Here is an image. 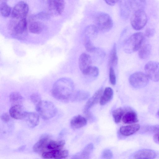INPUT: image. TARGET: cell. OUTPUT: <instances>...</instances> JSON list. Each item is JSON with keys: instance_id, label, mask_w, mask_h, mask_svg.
Here are the masks:
<instances>
[{"instance_id": "20", "label": "cell", "mask_w": 159, "mask_h": 159, "mask_svg": "<svg viewBox=\"0 0 159 159\" xmlns=\"http://www.w3.org/2000/svg\"><path fill=\"white\" fill-rule=\"evenodd\" d=\"M87 123L86 119L83 116L78 115L74 116L70 122L71 126L74 129H78L85 125Z\"/></svg>"}, {"instance_id": "39", "label": "cell", "mask_w": 159, "mask_h": 159, "mask_svg": "<svg viewBox=\"0 0 159 159\" xmlns=\"http://www.w3.org/2000/svg\"><path fill=\"white\" fill-rule=\"evenodd\" d=\"M155 33V30L154 29L148 28L145 30L144 34L148 38H151L154 35Z\"/></svg>"}, {"instance_id": "6", "label": "cell", "mask_w": 159, "mask_h": 159, "mask_svg": "<svg viewBox=\"0 0 159 159\" xmlns=\"http://www.w3.org/2000/svg\"><path fill=\"white\" fill-rule=\"evenodd\" d=\"M129 80V84L133 88L140 89L147 85L149 82V78L145 73L138 71L131 74Z\"/></svg>"}, {"instance_id": "41", "label": "cell", "mask_w": 159, "mask_h": 159, "mask_svg": "<svg viewBox=\"0 0 159 159\" xmlns=\"http://www.w3.org/2000/svg\"><path fill=\"white\" fill-rule=\"evenodd\" d=\"M120 0H104L105 2L108 5L113 6L115 5Z\"/></svg>"}, {"instance_id": "35", "label": "cell", "mask_w": 159, "mask_h": 159, "mask_svg": "<svg viewBox=\"0 0 159 159\" xmlns=\"http://www.w3.org/2000/svg\"><path fill=\"white\" fill-rule=\"evenodd\" d=\"M32 18L33 19L45 20L49 18V16L45 12H42L33 15Z\"/></svg>"}, {"instance_id": "25", "label": "cell", "mask_w": 159, "mask_h": 159, "mask_svg": "<svg viewBox=\"0 0 159 159\" xmlns=\"http://www.w3.org/2000/svg\"><path fill=\"white\" fill-rule=\"evenodd\" d=\"M118 61L116 47V44L115 43L113 46L109 55L108 63L109 68L112 67L114 68L117 65Z\"/></svg>"}, {"instance_id": "19", "label": "cell", "mask_w": 159, "mask_h": 159, "mask_svg": "<svg viewBox=\"0 0 159 159\" xmlns=\"http://www.w3.org/2000/svg\"><path fill=\"white\" fill-rule=\"evenodd\" d=\"M130 7L134 12L144 10L146 5V0H128Z\"/></svg>"}, {"instance_id": "37", "label": "cell", "mask_w": 159, "mask_h": 159, "mask_svg": "<svg viewBox=\"0 0 159 159\" xmlns=\"http://www.w3.org/2000/svg\"><path fill=\"white\" fill-rule=\"evenodd\" d=\"M30 98L31 102L35 106H36L41 101L40 94L37 93H34L32 94L30 96Z\"/></svg>"}, {"instance_id": "29", "label": "cell", "mask_w": 159, "mask_h": 159, "mask_svg": "<svg viewBox=\"0 0 159 159\" xmlns=\"http://www.w3.org/2000/svg\"><path fill=\"white\" fill-rule=\"evenodd\" d=\"M10 100L13 106L21 105L23 101V98L21 94L17 92H13L9 96Z\"/></svg>"}, {"instance_id": "18", "label": "cell", "mask_w": 159, "mask_h": 159, "mask_svg": "<svg viewBox=\"0 0 159 159\" xmlns=\"http://www.w3.org/2000/svg\"><path fill=\"white\" fill-rule=\"evenodd\" d=\"M23 119H24L28 125L31 128L37 126L39 122V116L34 112H26Z\"/></svg>"}, {"instance_id": "23", "label": "cell", "mask_w": 159, "mask_h": 159, "mask_svg": "<svg viewBox=\"0 0 159 159\" xmlns=\"http://www.w3.org/2000/svg\"><path fill=\"white\" fill-rule=\"evenodd\" d=\"M93 149V144L90 143L87 144L82 151L75 155L73 158L77 159H88Z\"/></svg>"}, {"instance_id": "17", "label": "cell", "mask_w": 159, "mask_h": 159, "mask_svg": "<svg viewBox=\"0 0 159 159\" xmlns=\"http://www.w3.org/2000/svg\"><path fill=\"white\" fill-rule=\"evenodd\" d=\"M140 127L139 124H132L121 127L120 129V134L125 136L133 134L139 130Z\"/></svg>"}, {"instance_id": "5", "label": "cell", "mask_w": 159, "mask_h": 159, "mask_svg": "<svg viewBox=\"0 0 159 159\" xmlns=\"http://www.w3.org/2000/svg\"><path fill=\"white\" fill-rule=\"evenodd\" d=\"M95 24L98 31L105 32L111 29L113 23L111 17L108 14L102 12L96 15L95 19Z\"/></svg>"}, {"instance_id": "10", "label": "cell", "mask_w": 159, "mask_h": 159, "mask_svg": "<svg viewBox=\"0 0 159 159\" xmlns=\"http://www.w3.org/2000/svg\"><path fill=\"white\" fill-rule=\"evenodd\" d=\"M27 26V21L25 18L20 19L15 24H12V25L10 26V28L13 35L20 38L25 36Z\"/></svg>"}, {"instance_id": "36", "label": "cell", "mask_w": 159, "mask_h": 159, "mask_svg": "<svg viewBox=\"0 0 159 159\" xmlns=\"http://www.w3.org/2000/svg\"><path fill=\"white\" fill-rule=\"evenodd\" d=\"M109 77L110 83L115 85L116 82V78L114 68L112 67L109 68Z\"/></svg>"}, {"instance_id": "24", "label": "cell", "mask_w": 159, "mask_h": 159, "mask_svg": "<svg viewBox=\"0 0 159 159\" xmlns=\"http://www.w3.org/2000/svg\"><path fill=\"white\" fill-rule=\"evenodd\" d=\"M152 47L150 44L145 43V42L138 50V55L139 57L142 59L148 58L150 56Z\"/></svg>"}, {"instance_id": "22", "label": "cell", "mask_w": 159, "mask_h": 159, "mask_svg": "<svg viewBox=\"0 0 159 159\" xmlns=\"http://www.w3.org/2000/svg\"><path fill=\"white\" fill-rule=\"evenodd\" d=\"M113 95L112 89L110 87L106 88L103 92L99 102L101 105H104L111 101Z\"/></svg>"}, {"instance_id": "2", "label": "cell", "mask_w": 159, "mask_h": 159, "mask_svg": "<svg viewBox=\"0 0 159 159\" xmlns=\"http://www.w3.org/2000/svg\"><path fill=\"white\" fill-rule=\"evenodd\" d=\"M65 143L64 140L54 141L45 136L42 137L34 144L33 150L34 152L42 154L45 152L63 149Z\"/></svg>"}, {"instance_id": "28", "label": "cell", "mask_w": 159, "mask_h": 159, "mask_svg": "<svg viewBox=\"0 0 159 159\" xmlns=\"http://www.w3.org/2000/svg\"><path fill=\"white\" fill-rule=\"evenodd\" d=\"M44 27L43 25L41 22L38 21H33L29 24V29L30 32L34 34L41 33Z\"/></svg>"}, {"instance_id": "3", "label": "cell", "mask_w": 159, "mask_h": 159, "mask_svg": "<svg viewBox=\"0 0 159 159\" xmlns=\"http://www.w3.org/2000/svg\"><path fill=\"white\" fill-rule=\"evenodd\" d=\"M145 34L141 32L132 34L124 43V51L126 53H131L138 50L145 42Z\"/></svg>"}, {"instance_id": "7", "label": "cell", "mask_w": 159, "mask_h": 159, "mask_svg": "<svg viewBox=\"0 0 159 159\" xmlns=\"http://www.w3.org/2000/svg\"><path fill=\"white\" fill-rule=\"evenodd\" d=\"M147 21V15L144 10L134 12L130 19L131 25L136 30L142 29L146 25Z\"/></svg>"}, {"instance_id": "26", "label": "cell", "mask_w": 159, "mask_h": 159, "mask_svg": "<svg viewBox=\"0 0 159 159\" xmlns=\"http://www.w3.org/2000/svg\"><path fill=\"white\" fill-rule=\"evenodd\" d=\"M98 30L95 25L88 26L84 29L83 32L84 37H86L93 39L97 36Z\"/></svg>"}, {"instance_id": "27", "label": "cell", "mask_w": 159, "mask_h": 159, "mask_svg": "<svg viewBox=\"0 0 159 159\" xmlns=\"http://www.w3.org/2000/svg\"><path fill=\"white\" fill-rule=\"evenodd\" d=\"M119 6L121 17L124 19L127 18L129 15L130 9L127 1L120 0Z\"/></svg>"}, {"instance_id": "15", "label": "cell", "mask_w": 159, "mask_h": 159, "mask_svg": "<svg viewBox=\"0 0 159 159\" xmlns=\"http://www.w3.org/2000/svg\"><path fill=\"white\" fill-rule=\"evenodd\" d=\"M103 92L102 88L98 90L89 99L84 106V111L87 113L89 109L100 100Z\"/></svg>"}, {"instance_id": "32", "label": "cell", "mask_w": 159, "mask_h": 159, "mask_svg": "<svg viewBox=\"0 0 159 159\" xmlns=\"http://www.w3.org/2000/svg\"><path fill=\"white\" fill-rule=\"evenodd\" d=\"M0 12L2 16L7 17L9 16L11 13V9L7 3L2 2L0 5Z\"/></svg>"}, {"instance_id": "13", "label": "cell", "mask_w": 159, "mask_h": 159, "mask_svg": "<svg viewBox=\"0 0 159 159\" xmlns=\"http://www.w3.org/2000/svg\"><path fill=\"white\" fill-rule=\"evenodd\" d=\"M67 150L63 149L44 152L41 154L42 157L46 159H64L68 155Z\"/></svg>"}, {"instance_id": "38", "label": "cell", "mask_w": 159, "mask_h": 159, "mask_svg": "<svg viewBox=\"0 0 159 159\" xmlns=\"http://www.w3.org/2000/svg\"><path fill=\"white\" fill-rule=\"evenodd\" d=\"M113 157V154L110 149H106L104 150L101 154V157L104 159H111Z\"/></svg>"}, {"instance_id": "4", "label": "cell", "mask_w": 159, "mask_h": 159, "mask_svg": "<svg viewBox=\"0 0 159 159\" xmlns=\"http://www.w3.org/2000/svg\"><path fill=\"white\" fill-rule=\"evenodd\" d=\"M36 110L44 120L52 118L55 116L57 111L56 107L52 102L46 100L41 101L36 106Z\"/></svg>"}, {"instance_id": "14", "label": "cell", "mask_w": 159, "mask_h": 159, "mask_svg": "<svg viewBox=\"0 0 159 159\" xmlns=\"http://www.w3.org/2000/svg\"><path fill=\"white\" fill-rule=\"evenodd\" d=\"M9 111L11 116L16 119H23L27 112L21 105L13 106L10 109Z\"/></svg>"}, {"instance_id": "11", "label": "cell", "mask_w": 159, "mask_h": 159, "mask_svg": "<svg viewBox=\"0 0 159 159\" xmlns=\"http://www.w3.org/2000/svg\"><path fill=\"white\" fill-rule=\"evenodd\" d=\"M79 66L83 74L86 75L92 66V60L90 56L87 53H82L79 58Z\"/></svg>"}, {"instance_id": "40", "label": "cell", "mask_w": 159, "mask_h": 159, "mask_svg": "<svg viewBox=\"0 0 159 159\" xmlns=\"http://www.w3.org/2000/svg\"><path fill=\"white\" fill-rule=\"evenodd\" d=\"M1 120L5 122H7L9 120V116L7 113H4L1 116Z\"/></svg>"}, {"instance_id": "12", "label": "cell", "mask_w": 159, "mask_h": 159, "mask_svg": "<svg viewBox=\"0 0 159 159\" xmlns=\"http://www.w3.org/2000/svg\"><path fill=\"white\" fill-rule=\"evenodd\" d=\"M65 7L64 0H49V9L53 15H61Z\"/></svg>"}, {"instance_id": "43", "label": "cell", "mask_w": 159, "mask_h": 159, "mask_svg": "<svg viewBox=\"0 0 159 159\" xmlns=\"http://www.w3.org/2000/svg\"><path fill=\"white\" fill-rule=\"evenodd\" d=\"M157 114L158 115V116H159V110L157 112Z\"/></svg>"}, {"instance_id": "21", "label": "cell", "mask_w": 159, "mask_h": 159, "mask_svg": "<svg viewBox=\"0 0 159 159\" xmlns=\"http://www.w3.org/2000/svg\"><path fill=\"white\" fill-rule=\"evenodd\" d=\"M122 120L123 123L126 124L135 123L138 121L137 114L133 111H129L125 113Z\"/></svg>"}, {"instance_id": "31", "label": "cell", "mask_w": 159, "mask_h": 159, "mask_svg": "<svg viewBox=\"0 0 159 159\" xmlns=\"http://www.w3.org/2000/svg\"><path fill=\"white\" fill-rule=\"evenodd\" d=\"M125 113L124 109L120 107L112 111V116L116 123L120 122Z\"/></svg>"}, {"instance_id": "42", "label": "cell", "mask_w": 159, "mask_h": 159, "mask_svg": "<svg viewBox=\"0 0 159 159\" xmlns=\"http://www.w3.org/2000/svg\"><path fill=\"white\" fill-rule=\"evenodd\" d=\"M155 137L156 138L157 141L159 142V134H157Z\"/></svg>"}, {"instance_id": "30", "label": "cell", "mask_w": 159, "mask_h": 159, "mask_svg": "<svg viewBox=\"0 0 159 159\" xmlns=\"http://www.w3.org/2000/svg\"><path fill=\"white\" fill-rule=\"evenodd\" d=\"M89 96V93L84 91H79L73 93L72 100L81 101L87 99Z\"/></svg>"}, {"instance_id": "8", "label": "cell", "mask_w": 159, "mask_h": 159, "mask_svg": "<svg viewBox=\"0 0 159 159\" xmlns=\"http://www.w3.org/2000/svg\"><path fill=\"white\" fill-rule=\"evenodd\" d=\"M145 74L154 82L159 81V63L155 61L148 62L144 66Z\"/></svg>"}, {"instance_id": "34", "label": "cell", "mask_w": 159, "mask_h": 159, "mask_svg": "<svg viewBox=\"0 0 159 159\" xmlns=\"http://www.w3.org/2000/svg\"><path fill=\"white\" fill-rule=\"evenodd\" d=\"M98 74L99 70L98 68L95 66H92L86 76L95 78L98 76Z\"/></svg>"}, {"instance_id": "9", "label": "cell", "mask_w": 159, "mask_h": 159, "mask_svg": "<svg viewBox=\"0 0 159 159\" xmlns=\"http://www.w3.org/2000/svg\"><path fill=\"white\" fill-rule=\"evenodd\" d=\"M29 11L28 4L24 1H21L14 6L11 12V15L14 18L21 19L25 18Z\"/></svg>"}, {"instance_id": "1", "label": "cell", "mask_w": 159, "mask_h": 159, "mask_svg": "<svg viewBox=\"0 0 159 159\" xmlns=\"http://www.w3.org/2000/svg\"><path fill=\"white\" fill-rule=\"evenodd\" d=\"M74 84L70 79L63 78L54 83L51 93L56 99L64 102L72 99L73 94Z\"/></svg>"}, {"instance_id": "16", "label": "cell", "mask_w": 159, "mask_h": 159, "mask_svg": "<svg viewBox=\"0 0 159 159\" xmlns=\"http://www.w3.org/2000/svg\"><path fill=\"white\" fill-rule=\"evenodd\" d=\"M157 154L153 150L150 149H143L134 153L133 157L134 159H154Z\"/></svg>"}, {"instance_id": "33", "label": "cell", "mask_w": 159, "mask_h": 159, "mask_svg": "<svg viewBox=\"0 0 159 159\" xmlns=\"http://www.w3.org/2000/svg\"><path fill=\"white\" fill-rule=\"evenodd\" d=\"M84 45L86 50L89 52H93L96 48L93 43L91 39L86 37H84Z\"/></svg>"}]
</instances>
